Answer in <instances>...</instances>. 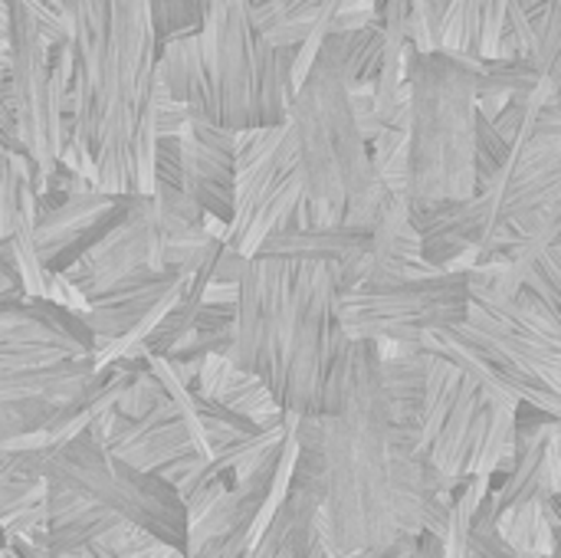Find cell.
Returning a JSON list of instances; mask_svg holds the SVG:
<instances>
[{
    "label": "cell",
    "instance_id": "obj_1",
    "mask_svg": "<svg viewBox=\"0 0 561 558\" xmlns=\"http://www.w3.org/2000/svg\"><path fill=\"white\" fill-rule=\"evenodd\" d=\"M339 299L335 260L250 257L237 283V322L227 358L260 375L283 411L335 414L345 401L352 362Z\"/></svg>",
    "mask_w": 561,
    "mask_h": 558
},
{
    "label": "cell",
    "instance_id": "obj_2",
    "mask_svg": "<svg viewBox=\"0 0 561 558\" xmlns=\"http://www.w3.org/2000/svg\"><path fill=\"white\" fill-rule=\"evenodd\" d=\"M329 490L316 533L329 556L385 549L398 536L391 510V408L381 382L378 342L352 339L345 401L322 414Z\"/></svg>",
    "mask_w": 561,
    "mask_h": 558
},
{
    "label": "cell",
    "instance_id": "obj_3",
    "mask_svg": "<svg viewBox=\"0 0 561 558\" xmlns=\"http://www.w3.org/2000/svg\"><path fill=\"white\" fill-rule=\"evenodd\" d=\"M299 174H302V224L371 227L381 204V178L371 141L365 138L352 86L329 43L316 53L309 72L296 86L286 118Z\"/></svg>",
    "mask_w": 561,
    "mask_h": 558
},
{
    "label": "cell",
    "instance_id": "obj_4",
    "mask_svg": "<svg viewBox=\"0 0 561 558\" xmlns=\"http://www.w3.org/2000/svg\"><path fill=\"white\" fill-rule=\"evenodd\" d=\"M158 95V33L148 0H115L89 112V145L105 194H154Z\"/></svg>",
    "mask_w": 561,
    "mask_h": 558
},
{
    "label": "cell",
    "instance_id": "obj_5",
    "mask_svg": "<svg viewBox=\"0 0 561 558\" xmlns=\"http://www.w3.org/2000/svg\"><path fill=\"white\" fill-rule=\"evenodd\" d=\"M480 62L408 49V207L477 194Z\"/></svg>",
    "mask_w": 561,
    "mask_h": 558
},
{
    "label": "cell",
    "instance_id": "obj_6",
    "mask_svg": "<svg viewBox=\"0 0 561 558\" xmlns=\"http://www.w3.org/2000/svg\"><path fill=\"white\" fill-rule=\"evenodd\" d=\"M207 69V122L243 132L283 125L296 95V46H273L256 0H204L197 30Z\"/></svg>",
    "mask_w": 561,
    "mask_h": 558
},
{
    "label": "cell",
    "instance_id": "obj_7",
    "mask_svg": "<svg viewBox=\"0 0 561 558\" xmlns=\"http://www.w3.org/2000/svg\"><path fill=\"white\" fill-rule=\"evenodd\" d=\"M0 464L23 477H43L46 483L66 487L89 503L128 520L168 546L187 549V506L181 493L158 474L135 470L125 460L112 457L89 431L76 434L66 444L36 447V451H0Z\"/></svg>",
    "mask_w": 561,
    "mask_h": 558
},
{
    "label": "cell",
    "instance_id": "obj_8",
    "mask_svg": "<svg viewBox=\"0 0 561 558\" xmlns=\"http://www.w3.org/2000/svg\"><path fill=\"white\" fill-rule=\"evenodd\" d=\"M7 3H10L7 86L13 95L20 145L33 168V187L39 197H46L59 174V155L66 138L62 99L72 82V49L66 39L56 46L46 39L30 0H7Z\"/></svg>",
    "mask_w": 561,
    "mask_h": 558
},
{
    "label": "cell",
    "instance_id": "obj_9",
    "mask_svg": "<svg viewBox=\"0 0 561 558\" xmlns=\"http://www.w3.org/2000/svg\"><path fill=\"white\" fill-rule=\"evenodd\" d=\"M339 312L355 342L421 345L431 332L454 329L470 316V266L348 289L339 299Z\"/></svg>",
    "mask_w": 561,
    "mask_h": 558
},
{
    "label": "cell",
    "instance_id": "obj_10",
    "mask_svg": "<svg viewBox=\"0 0 561 558\" xmlns=\"http://www.w3.org/2000/svg\"><path fill=\"white\" fill-rule=\"evenodd\" d=\"M302 174L289 125L237 132V201L224 240L253 257L276 230L302 224Z\"/></svg>",
    "mask_w": 561,
    "mask_h": 558
},
{
    "label": "cell",
    "instance_id": "obj_11",
    "mask_svg": "<svg viewBox=\"0 0 561 558\" xmlns=\"http://www.w3.org/2000/svg\"><path fill=\"white\" fill-rule=\"evenodd\" d=\"M154 181L187 191L207 217L230 224L237 201V132L191 118L187 132L158 138Z\"/></svg>",
    "mask_w": 561,
    "mask_h": 558
},
{
    "label": "cell",
    "instance_id": "obj_12",
    "mask_svg": "<svg viewBox=\"0 0 561 558\" xmlns=\"http://www.w3.org/2000/svg\"><path fill=\"white\" fill-rule=\"evenodd\" d=\"M427 273H437V270L427 266V260L421 253V234L411 224L408 197L385 187L381 204H378L375 220H371V247H368V253L355 266L339 273L342 293L358 289V286L404 283V280L427 276Z\"/></svg>",
    "mask_w": 561,
    "mask_h": 558
},
{
    "label": "cell",
    "instance_id": "obj_13",
    "mask_svg": "<svg viewBox=\"0 0 561 558\" xmlns=\"http://www.w3.org/2000/svg\"><path fill=\"white\" fill-rule=\"evenodd\" d=\"M122 201L125 194H105L102 187H69L59 197H43L36 210V247L43 263L62 270L102 234Z\"/></svg>",
    "mask_w": 561,
    "mask_h": 558
},
{
    "label": "cell",
    "instance_id": "obj_14",
    "mask_svg": "<svg viewBox=\"0 0 561 558\" xmlns=\"http://www.w3.org/2000/svg\"><path fill=\"white\" fill-rule=\"evenodd\" d=\"M493 408H496V401L470 375H460L457 391L447 405V414L424 454L431 460V467L440 470L454 483H463L467 477H473L480 467V457H483Z\"/></svg>",
    "mask_w": 561,
    "mask_h": 558
},
{
    "label": "cell",
    "instance_id": "obj_15",
    "mask_svg": "<svg viewBox=\"0 0 561 558\" xmlns=\"http://www.w3.org/2000/svg\"><path fill=\"white\" fill-rule=\"evenodd\" d=\"M105 447L112 457L125 460L135 470H148V474H158L161 467H168L171 460H181L187 454H201L194 444V434L171 395L138 421L118 414Z\"/></svg>",
    "mask_w": 561,
    "mask_h": 558
},
{
    "label": "cell",
    "instance_id": "obj_16",
    "mask_svg": "<svg viewBox=\"0 0 561 558\" xmlns=\"http://www.w3.org/2000/svg\"><path fill=\"white\" fill-rule=\"evenodd\" d=\"M184 280H187V273L141 270V273L122 280L118 286L105 289L102 296L89 299L85 312H79V316L85 319V326L95 332L99 342L122 339L125 332H131L148 316V309H154Z\"/></svg>",
    "mask_w": 561,
    "mask_h": 558
},
{
    "label": "cell",
    "instance_id": "obj_17",
    "mask_svg": "<svg viewBox=\"0 0 561 558\" xmlns=\"http://www.w3.org/2000/svg\"><path fill=\"white\" fill-rule=\"evenodd\" d=\"M378 349H381V382H385L391 421L421 431L424 395H427V349L424 345H378Z\"/></svg>",
    "mask_w": 561,
    "mask_h": 558
},
{
    "label": "cell",
    "instance_id": "obj_18",
    "mask_svg": "<svg viewBox=\"0 0 561 558\" xmlns=\"http://www.w3.org/2000/svg\"><path fill=\"white\" fill-rule=\"evenodd\" d=\"M158 79L178 102L191 109L194 118L207 115V69L197 33L158 46Z\"/></svg>",
    "mask_w": 561,
    "mask_h": 558
},
{
    "label": "cell",
    "instance_id": "obj_19",
    "mask_svg": "<svg viewBox=\"0 0 561 558\" xmlns=\"http://www.w3.org/2000/svg\"><path fill=\"white\" fill-rule=\"evenodd\" d=\"M542 82H546V76L536 69L533 59H523V56H486L480 62V89H477L480 112L493 118L510 95L529 92V89H536Z\"/></svg>",
    "mask_w": 561,
    "mask_h": 558
},
{
    "label": "cell",
    "instance_id": "obj_20",
    "mask_svg": "<svg viewBox=\"0 0 561 558\" xmlns=\"http://www.w3.org/2000/svg\"><path fill=\"white\" fill-rule=\"evenodd\" d=\"M214 401H220V405H227L230 411L243 414V418L253 421L256 428H276V424L286 421V411H283L279 401L273 398L270 385H266L260 375L237 368L233 362H230V372H227V378H224V385H220V391H217Z\"/></svg>",
    "mask_w": 561,
    "mask_h": 558
},
{
    "label": "cell",
    "instance_id": "obj_21",
    "mask_svg": "<svg viewBox=\"0 0 561 558\" xmlns=\"http://www.w3.org/2000/svg\"><path fill=\"white\" fill-rule=\"evenodd\" d=\"M316 516L312 513H299L289 503H283V510L276 513V520L270 523V529L260 536L256 546H250V553L243 558H306L309 546L316 543Z\"/></svg>",
    "mask_w": 561,
    "mask_h": 558
},
{
    "label": "cell",
    "instance_id": "obj_22",
    "mask_svg": "<svg viewBox=\"0 0 561 558\" xmlns=\"http://www.w3.org/2000/svg\"><path fill=\"white\" fill-rule=\"evenodd\" d=\"M115 523H118L115 513H108L102 506H92L82 516H76V520H69L62 526H53L46 533V543L43 546H46L49 556H79L82 549L95 546Z\"/></svg>",
    "mask_w": 561,
    "mask_h": 558
},
{
    "label": "cell",
    "instance_id": "obj_23",
    "mask_svg": "<svg viewBox=\"0 0 561 558\" xmlns=\"http://www.w3.org/2000/svg\"><path fill=\"white\" fill-rule=\"evenodd\" d=\"M30 181H33L30 158L0 141V243L10 240V234H13L20 197H23V187Z\"/></svg>",
    "mask_w": 561,
    "mask_h": 558
},
{
    "label": "cell",
    "instance_id": "obj_24",
    "mask_svg": "<svg viewBox=\"0 0 561 558\" xmlns=\"http://www.w3.org/2000/svg\"><path fill=\"white\" fill-rule=\"evenodd\" d=\"M533 23H536V69L552 82H561V0H546L536 13H533Z\"/></svg>",
    "mask_w": 561,
    "mask_h": 558
},
{
    "label": "cell",
    "instance_id": "obj_25",
    "mask_svg": "<svg viewBox=\"0 0 561 558\" xmlns=\"http://www.w3.org/2000/svg\"><path fill=\"white\" fill-rule=\"evenodd\" d=\"M523 286L546 306L561 339V247L546 250L523 276Z\"/></svg>",
    "mask_w": 561,
    "mask_h": 558
},
{
    "label": "cell",
    "instance_id": "obj_26",
    "mask_svg": "<svg viewBox=\"0 0 561 558\" xmlns=\"http://www.w3.org/2000/svg\"><path fill=\"white\" fill-rule=\"evenodd\" d=\"M151 23L158 33V46L187 33L201 30L204 20V0H148Z\"/></svg>",
    "mask_w": 561,
    "mask_h": 558
},
{
    "label": "cell",
    "instance_id": "obj_27",
    "mask_svg": "<svg viewBox=\"0 0 561 558\" xmlns=\"http://www.w3.org/2000/svg\"><path fill=\"white\" fill-rule=\"evenodd\" d=\"M513 151V141L496 128V122L490 115L480 112V122H477V191H483L506 164Z\"/></svg>",
    "mask_w": 561,
    "mask_h": 558
},
{
    "label": "cell",
    "instance_id": "obj_28",
    "mask_svg": "<svg viewBox=\"0 0 561 558\" xmlns=\"http://www.w3.org/2000/svg\"><path fill=\"white\" fill-rule=\"evenodd\" d=\"M95 503H89L85 497H79V493H72V490H66V487H56V483H49V490H46V520H49V529L53 526H62V523H69V520H76V516H82L85 510H92Z\"/></svg>",
    "mask_w": 561,
    "mask_h": 558
},
{
    "label": "cell",
    "instance_id": "obj_29",
    "mask_svg": "<svg viewBox=\"0 0 561 558\" xmlns=\"http://www.w3.org/2000/svg\"><path fill=\"white\" fill-rule=\"evenodd\" d=\"M470 529H473V516L454 500L450 523H447V536H444V556L470 558Z\"/></svg>",
    "mask_w": 561,
    "mask_h": 558
},
{
    "label": "cell",
    "instance_id": "obj_30",
    "mask_svg": "<svg viewBox=\"0 0 561 558\" xmlns=\"http://www.w3.org/2000/svg\"><path fill=\"white\" fill-rule=\"evenodd\" d=\"M414 16L421 26V49H437L440 46L444 0H414Z\"/></svg>",
    "mask_w": 561,
    "mask_h": 558
},
{
    "label": "cell",
    "instance_id": "obj_31",
    "mask_svg": "<svg viewBox=\"0 0 561 558\" xmlns=\"http://www.w3.org/2000/svg\"><path fill=\"white\" fill-rule=\"evenodd\" d=\"M411 558H447L444 556V539L424 529V533L417 536V549H414V556Z\"/></svg>",
    "mask_w": 561,
    "mask_h": 558
},
{
    "label": "cell",
    "instance_id": "obj_32",
    "mask_svg": "<svg viewBox=\"0 0 561 558\" xmlns=\"http://www.w3.org/2000/svg\"><path fill=\"white\" fill-rule=\"evenodd\" d=\"M79 558H122L118 553H112V549H105V546H89V549H82Z\"/></svg>",
    "mask_w": 561,
    "mask_h": 558
},
{
    "label": "cell",
    "instance_id": "obj_33",
    "mask_svg": "<svg viewBox=\"0 0 561 558\" xmlns=\"http://www.w3.org/2000/svg\"><path fill=\"white\" fill-rule=\"evenodd\" d=\"M7 62H10V39H0V82L7 79Z\"/></svg>",
    "mask_w": 561,
    "mask_h": 558
},
{
    "label": "cell",
    "instance_id": "obj_34",
    "mask_svg": "<svg viewBox=\"0 0 561 558\" xmlns=\"http://www.w3.org/2000/svg\"><path fill=\"white\" fill-rule=\"evenodd\" d=\"M339 558H378V549H358V553H348V556Z\"/></svg>",
    "mask_w": 561,
    "mask_h": 558
},
{
    "label": "cell",
    "instance_id": "obj_35",
    "mask_svg": "<svg viewBox=\"0 0 561 558\" xmlns=\"http://www.w3.org/2000/svg\"><path fill=\"white\" fill-rule=\"evenodd\" d=\"M7 289H16V283H10V276L0 270V293H7Z\"/></svg>",
    "mask_w": 561,
    "mask_h": 558
},
{
    "label": "cell",
    "instance_id": "obj_36",
    "mask_svg": "<svg viewBox=\"0 0 561 558\" xmlns=\"http://www.w3.org/2000/svg\"><path fill=\"white\" fill-rule=\"evenodd\" d=\"M552 105H556V109H561V82L559 86H552Z\"/></svg>",
    "mask_w": 561,
    "mask_h": 558
},
{
    "label": "cell",
    "instance_id": "obj_37",
    "mask_svg": "<svg viewBox=\"0 0 561 558\" xmlns=\"http://www.w3.org/2000/svg\"><path fill=\"white\" fill-rule=\"evenodd\" d=\"M36 3H49V7H53V0H36Z\"/></svg>",
    "mask_w": 561,
    "mask_h": 558
},
{
    "label": "cell",
    "instance_id": "obj_38",
    "mask_svg": "<svg viewBox=\"0 0 561 558\" xmlns=\"http://www.w3.org/2000/svg\"><path fill=\"white\" fill-rule=\"evenodd\" d=\"M444 3H447V0H444Z\"/></svg>",
    "mask_w": 561,
    "mask_h": 558
},
{
    "label": "cell",
    "instance_id": "obj_39",
    "mask_svg": "<svg viewBox=\"0 0 561 558\" xmlns=\"http://www.w3.org/2000/svg\"><path fill=\"white\" fill-rule=\"evenodd\" d=\"M470 558H473V556H470Z\"/></svg>",
    "mask_w": 561,
    "mask_h": 558
}]
</instances>
